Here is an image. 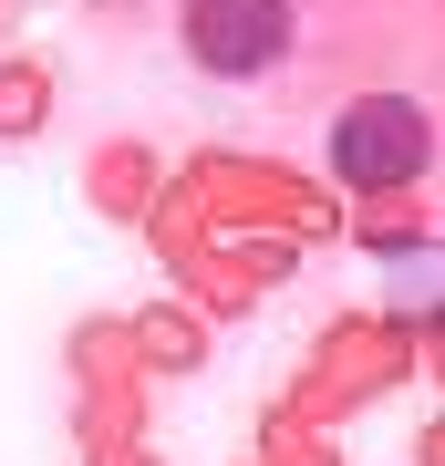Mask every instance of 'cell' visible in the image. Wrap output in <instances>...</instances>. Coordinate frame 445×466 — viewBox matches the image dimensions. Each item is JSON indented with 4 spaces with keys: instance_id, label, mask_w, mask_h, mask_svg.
I'll use <instances>...</instances> for the list:
<instances>
[{
    "instance_id": "cell-2",
    "label": "cell",
    "mask_w": 445,
    "mask_h": 466,
    "mask_svg": "<svg viewBox=\"0 0 445 466\" xmlns=\"http://www.w3.org/2000/svg\"><path fill=\"white\" fill-rule=\"evenodd\" d=\"M177 42L217 84H259L300 42V0H177Z\"/></svg>"
},
{
    "instance_id": "cell-1",
    "label": "cell",
    "mask_w": 445,
    "mask_h": 466,
    "mask_svg": "<svg viewBox=\"0 0 445 466\" xmlns=\"http://www.w3.org/2000/svg\"><path fill=\"white\" fill-rule=\"evenodd\" d=\"M321 156H331V177H342V187H414V177L435 167V125H425V104H414V94H363V104L331 115Z\"/></svg>"
}]
</instances>
